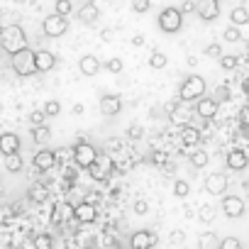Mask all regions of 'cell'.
<instances>
[{
	"label": "cell",
	"mask_w": 249,
	"mask_h": 249,
	"mask_svg": "<svg viewBox=\"0 0 249 249\" xmlns=\"http://www.w3.org/2000/svg\"><path fill=\"white\" fill-rule=\"evenodd\" d=\"M230 20H232V25H234V27L249 25V10H247L244 5H237V8H232V13H230Z\"/></svg>",
	"instance_id": "obj_24"
},
{
	"label": "cell",
	"mask_w": 249,
	"mask_h": 249,
	"mask_svg": "<svg viewBox=\"0 0 249 249\" xmlns=\"http://www.w3.org/2000/svg\"><path fill=\"white\" fill-rule=\"evenodd\" d=\"M95 157H98L95 147H93V144H88L86 140L76 142V144H73V149H71V159H73V161H76V166H81V169H90V166L95 164Z\"/></svg>",
	"instance_id": "obj_4"
},
{
	"label": "cell",
	"mask_w": 249,
	"mask_h": 249,
	"mask_svg": "<svg viewBox=\"0 0 249 249\" xmlns=\"http://www.w3.org/2000/svg\"><path fill=\"white\" fill-rule=\"evenodd\" d=\"M188 193H191V183L183 181V178H178V181L174 183V196H176V198H186Z\"/></svg>",
	"instance_id": "obj_31"
},
{
	"label": "cell",
	"mask_w": 249,
	"mask_h": 249,
	"mask_svg": "<svg viewBox=\"0 0 249 249\" xmlns=\"http://www.w3.org/2000/svg\"><path fill=\"white\" fill-rule=\"evenodd\" d=\"M149 8H152V0H132V10H135V13H140V15H142V13H147Z\"/></svg>",
	"instance_id": "obj_42"
},
{
	"label": "cell",
	"mask_w": 249,
	"mask_h": 249,
	"mask_svg": "<svg viewBox=\"0 0 249 249\" xmlns=\"http://www.w3.org/2000/svg\"><path fill=\"white\" fill-rule=\"evenodd\" d=\"M0 152L5 154H18L20 152V137L15 132H3L0 135Z\"/></svg>",
	"instance_id": "obj_18"
},
{
	"label": "cell",
	"mask_w": 249,
	"mask_h": 249,
	"mask_svg": "<svg viewBox=\"0 0 249 249\" xmlns=\"http://www.w3.org/2000/svg\"><path fill=\"white\" fill-rule=\"evenodd\" d=\"M244 90H247V93H249V78H247V83H244Z\"/></svg>",
	"instance_id": "obj_54"
},
{
	"label": "cell",
	"mask_w": 249,
	"mask_h": 249,
	"mask_svg": "<svg viewBox=\"0 0 249 249\" xmlns=\"http://www.w3.org/2000/svg\"><path fill=\"white\" fill-rule=\"evenodd\" d=\"M32 137H35V142L47 144L52 140V130L47 127V124H39V127H32Z\"/></svg>",
	"instance_id": "obj_27"
},
{
	"label": "cell",
	"mask_w": 249,
	"mask_h": 249,
	"mask_svg": "<svg viewBox=\"0 0 249 249\" xmlns=\"http://www.w3.org/2000/svg\"><path fill=\"white\" fill-rule=\"evenodd\" d=\"M188 120H191V112L186 110V103H174L171 105V122H176V124H188Z\"/></svg>",
	"instance_id": "obj_23"
},
{
	"label": "cell",
	"mask_w": 249,
	"mask_h": 249,
	"mask_svg": "<svg viewBox=\"0 0 249 249\" xmlns=\"http://www.w3.org/2000/svg\"><path fill=\"white\" fill-rule=\"evenodd\" d=\"M196 112H198V117H203V120H213L215 115H217V103L213 100V98H200V100H196Z\"/></svg>",
	"instance_id": "obj_16"
},
{
	"label": "cell",
	"mask_w": 249,
	"mask_h": 249,
	"mask_svg": "<svg viewBox=\"0 0 249 249\" xmlns=\"http://www.w3.org/2000/svg\"><path fill=\"white\" fill-rule=\"evenodd\" d=\"M98 18H100V10H98L95 3H86V5H81V10H78V20H81L83 25H95Z\"/></svg>",
	"instance_id": "obj_21"
},
{
	"label": "cell",
	"mask_w": 249,
	"mask_h": 249,
	"mask_svg": "<svg viewBox=\"0 0 249 249\" xmlns=\"http://www.w3.org/2000/svg\"><path fill=\"white\" fill-rule=\"evenodd\" d=\"M0 44H3V49L8 54H15L20 49L27 47V35L20 25H8L3 27V32H0Z\"/></svg>",
	"instance_id": "obj_1"
},
{
	"label": "cell",
	"mask_w": 249,
	"mask_h": 249,
	"mask_svg": "<svg viewBox=\"0 0 249 249\" xmlns=\"http://www.w3.org/2000/svg\"><path fill=\"white\" fill-rule=\"evenodd\" d=\"M30 196H32V200H37V203H44L49 193H47V188H44V186H35V188L30 191Z\"/></svg>",
	"instance_id": "obj_37"
},
{
	"label": "cell",
	"mask_w": 249,
	"mask_h": 249,
	"mask_svg": "<svg viewBox=\"0 0 249 249\" xmlns=\"http://www.w3.org/2000/svg\"><path fill=\"white\" fill-rule=\"evenodd\" d=\"M73 220V205L71 203H56L52 208V222L61 225V222H71Z\"/></svg>",
	"instance_id": "obj_15"
},
{
	"label": "cell",
	"mask_w": 249,
	"mask_h": 249,
	"mask_svg": "<svg viewBox=\"0 0 249 249\" xmlns=\"http://www.w3.org/2000/svg\"><path fill=\"white\" fill-rule=\"evenodd\" d=\"M44 120H47V115H44L42 110H35V112L30 115V122H32V127H39V124H44Z\"/></svg>",
	"instance_id": "obj_43"
},
{
	"label": "cell",
	"mask_w": 249,
	"mask_h": 249,
	"mask_svg": "<svg viewBox=\"0 0 249 249\" xmlns=\"http://www.w3.org/2000/svg\"><path fill=\"white\" fill-rule=\"evenodd\" d=\"M205 191L210 196H222L227 191V176L225 174H208L205 176Z\"/></svg>",
	"instance_id": "obj_12"
},
{
	"label": "cell",
	"mask_w": 249,
	"mask_h": 249,
	"mask_svg": "<svg viewBox=\"0 0 249 249\" xmlns=\"http://www.w3.org/2000/svg\"><path fill=\"white\" fill-rule=\"evenodd\" d=\"M191 164H193L196 169H203V166H208V152H203V149L193 152V154H191Z\"/></svg>",
	"instance_id": "obj_30"
},
{
	"label": "cell",
	"mask_w": 249,
	"mask_h": 249,
	"mask_svg": "<svg viewBox=\"0 0 249 249\" xmlns=\"http://www.w3.org/2000/svg\"><path fill=\"white\" fill-rule=\"evenodd\" d=\"M10 64H13V71L18 76H32V73H37V69H35V52L30 47L10 54Z\"/></svg>",
	"instance_id": "obj_3"
},
{
	"label": "cell",
	"mask_w": 249,
	"mask_h": 249,
	"mask_svg": "<svg viewBox=\"0 0 249 249\" xmlns=\"http://www.w3.org/2000/svg\"><path fill=\"white\" fill-rule=\"evenodd\" d=\"M147 210H149V203H147V200H142V198L135 200V213H137V215H147Z\"/></svg>",
	"instance_id": "obj_46"
},
{
	"label": "cell",
	"mask_w": 249,
	"mask_h": 249,
	"mask_svg": "<svg viewBox=\"0 0 249 249\" xmlns=\"http://www.w3.org/2000/svg\"><path fill=\"white\" fill-rule=\"evenodd\" d=\"M198 217H200L203 222H213V220H215V208H213V205H203L200 213H198Z\"/></svg>",
	"instance_id": "obj_38"
},
{
	"label": "cell",
	"mask_w": 249,
	"mask_h": 249,
	"mask_svg": "<svg viewBox=\"0 0 249 249\" xmlns=\"http://www.w3.org/2000/svg\"><path fill=\"white\" fill-rule=\"evenodd\" d=\"M222 37H225V42H239V39H242V32H239V27L230 25V27L222 32Z\"/></svg>",
	"instance_id": "obj_34"
},
{
	"label": "cell",
	"mask_w": 249,
	"mask_h": 249,
	"mask_svg": "<svg viewBox=\"0 0 249 249\" xmlns=\"http://www.w3.org/2000/svg\"><path fill=\"white\" fill-rule=\"evenodd\" d=\"M239 122H242V127H249V105L242 107V112H239Z\"/></svg>",
	"instance_id": "obj_47"
},
{
	"label": "cell",
	"mask_w": 249,
	"mask_h": 249,
	"mask_svg": "<svg viewBox=\"0 0 249 249\" xmlns=\"http://www.w3.org/2000/svg\"><path fill=\"white\" fill-rule=\"evenodd\" d=\"M132 44H135V47H142V44H144V35H135V37H132Z\"/></svg>",
	"instance_id": "obj_52"
},
{
	"label": "cell",
	"mask_w": 249,
	"mask_h": 249,
	"mask_svg": "<svg viewBox=\"0 0 249 249\" xmlns=\"http://www.w3.org/2000/svg\"><path fill=\"white\" fill-rule=\"evenodd\" d=\"M169 242H171V244H183V242H186V232H183V230H174V232L169 234Z\"/></svg>",
	"instance_id": "obj_44"
},
{
	"label": "cell",
	"mask_w": 249,
	"mask_h": 249,
	"mask_svg": "<svg viewBox=\"0 0 249 249\" xmlns=\"http://www.w3.org/2000/svg\"><path fill=\"white\" fill-rule=\"evenodd\" d=\"M225 164H227V169H230V171H242V169H247L249 159H247V154H244L242 149H232V152H227Z\"/></svg>",
	"instance_id": "obj_17"
},
{
	"label": "cell",
	"mask_w": 249,
	"mask_h": 249,
	"mask_svg": "<svg viewBox=\"0 0 249 249\" xmlns=\"http://www.w3.org/2000/svg\"><path fill=\"white\" fill-rule=\"evenodd\" d=\"M54 166H56V157H54L52 149H42V152L35 154V169H39V171H52Z\"/></svg>",
	"instance_id": "obj_19"
},
{
	"label": "cell",
	"mask_w": 249,
	"mask_h": 249,
	"mask_svg": "<svg viewBox=\"0 0 249 249\" xmlns=\"http://www.w3.org/2000/svg\"><path fill=\"white\" fill-rule=\"evenodd\" d=\"M157 242H159V237L152 230H140V232H135L130 237V247L132 249H154Z\"/></svg>",
	"instance_id": "obj_8"
},
{
	"label": "cell",
	"mask_w": 249,
	"mask_h": 249,
	"mask_svg": "<svg viewBox=\"0 0 249 249\" xmlns=\"http://www.w3.org/2000/svg\"><path fill=\"white\" fill-rule=\"evenodd\" d=\"M181 142H183V147H196L200 142V130L193 127V124H183L181 127Z\"/></svg>",
	"instance_id": "obj_22"
},
{
	"label": "cell",
	"mask_w": 249,
	"mask_h": 249,
	"mask_svg": "<svg viewBox=\"0 0 249 249\" xmlns=\"http://www.w3.org/2000/svg\"><path fill=\"white\" fill-rule=\"evenodd\" d=\"M213 100H215L217 105H220V103H225V100H230V88H227V86H217V88H215V98H213Z\"/></svg>",
	"instance_id": "obj_36"
},
{
	"label": "cell",
	"mask_w": 249,
	"mask_h": 249,
	"mask_svg": "<svg viewBox=\"0 0 249 249\" xmlns=\"http://www.w3.org/2000/svg\"><path fill=\"white\" fill-rule=\"evenodd\" d=\"M42 112H44L47 117H56V115L61 112V103H59V100H47L44 107H42Z\"/></svg>",
	"instance_id": "obj_29"
},
{
	"label": "cell",
	"mask_w": 249,
	"mask_h": 249,
	"mask_svg": "<svg viewBox=\"0 0 249 249\" xmlns=\"http://www.w3.org/2000/svg\"><path fill=\"white\" fill-rule=\"evenodd\" d=\"M198 247L200 249H220V237L215 232H203L198 237Z\"/></svg>",
	"instance_id": "obj_25"
},
{
	"label": "cell",
	"mask_w": 249,
	"mask_h": 249,
	"mask_svg": "<svg viewBox=\"0 0 249 249\" xmlns=\"http://www.w3.org/2000/svg\"><path fill=\"white\" fill-rule=\"evenodd\" d=\"M54 13L61 15V18H66V15L73 13V3H71V0H56V10Z\"/></svg>",
	"instance_id": "obj_32"
},
{
	"label": "cell",
	"mask_w": 249,
	"mask_h": 249,
	"mask_svg": "<svg viewBox=\"0 0 249 249\" xmlns=\"http://www.w3.org/2000/svg\"><path fill=\"white\" fill-rule=\"evenodd\" d=\"M203 54H205V56H210V59H220V56H222V47L213 42V44H208V47L203 49Z\"/></svg>",
	"instance_id": "obj_35"
},
{
	"label": "cell",
	"mask_w": 249,
	"mask_h": 249,
	"mask_svg": "<svg viewBox=\"0 0 249 249\" xmlns=\"http://www.w3.org/2000/svg\"><path fill=\"white\" fill-rule=\"evenodd\" d=\"M140 135H142L140 127H132V130H130V137H140Z\"/></svg>",
	"instance_id": "obj_53"
},
{
	"label": "cell",
	"mask_w": 249,
	"mask_h": 249,
	"mask_svg": "<svg viewBox=\"0 0 249 249\" xmlns=\"http://www.w3.org/2000/svg\"><path fill=\"white\" fill-rule=\"evenodd\" d=\"M42 30H44V35L47 37H61V35H66V30H69V22H66V18H61V15H47L44 18V22H42Z\"/></svg>",
	"instance_id": "obj_7"
},
{
	"label": "cell",
	"mask_w": 249,
	"mask_h": 249,
	"mask_svg": "<svg viewBox=\"0 0 249 249\" xmlns=\"http://www.w3.org/2000/svg\"><path fill=\"white\" fill-rule=\"evenodd\" d=\"M220 66L227 69V71H232V69L239 66V56H234V54H222V56H220Z\"/></svg>",
	"instance_id": "obj_28"
},
{
	"label": "cell",
	"mask_w": 249,
	"mask_h": 249,
	"mask_svg": "<svg viewBox=\"0 0 249 249\" xmlns=\"http://www.w3.org/2000/svg\"><path fill=\"white\" fill-rule=\"evenodd\" d=\"M159 27H161V32H166V35H176V32L183 27V15H181V10H178V8H164L161 15H159Z\"/></svg>",
	"instance_id": "obj_6"
},
{
	"label": "cell",
	"mask_w": 249,
	"mask_h": 249,
	"mask_svg": "<svg viewBox=\"0 0 249 249\" xmlns=\"http://www.w3.org/2000/svg\"><path fill=\"white\" fill-rule=\"evenodd\" d=\"M54 157H56V164H59V161H66V159H71V149H69V147H61V149L54 152Z\"/></svg>",
	"instance_id": "obj_45"
},
{
	"label": "cell",
	"mask_w": 249,
	"mask_h": 249,
	"mask_svg": "<svg viewBox=\"0 0 249 249\" xmlns=\"http://www.w3.org/2000/svg\"><path fill=\"white\" fill-rule=\"evenodd\" d=\"M154 164H166V154L164 152H157L154 154Z\"/></svg>",
	"instance_id": "obj_51"
},
{
	"label": "cell",
	"mask_w": 249,
	"mask_h": 249,
	"mask_svg": "<svg viewBox=\"0 0 249 249\" xmlns=\"http://www.w3.org/2000/svg\"><path fill=\"white\" fill-rule=\"evenodd\" d=\"M35 249H52V237L49 234H37L35 237Z\"/></svg>",
	"instance_id": "obj_39"
},
{
	"label": "cell",
	"mask_w": 249,
	"mask_h": 249,
	"mask_svg": "<svg viewBox=\"0 0 249 249\" xmlns=\"http://www.w3.org/2000/svg\"><path fill=\"white\" fill-rule=\"evenodd\" d=\"M178 10H181V15H186V13H193V10H196V3H193V0H183V5H181Z\"/></svg>",
	"instance_id": "obj_49"
},
{
	"label": "cell",
	"mask_w": 249,
	"mask_h": 249,
	"mask_svg": "<svg viewBox=\"0 0 249 249\" xmlns=\"http://www.w3.org/2000/svg\"><path fill=\"white\" fill-rule=\"evenodd\" d=\"M120 110H122V100H120L117 95L105 93V95L100 98V112H103L105 117H115Z\"/></svg>",
	"instance_id": "obj_13"
},
{
	"label": "cell",
	"mask_w": 249,
	"mask_h": 249,
	"mask_svg": "<svg viewBox=\"0 0 249 249\" xmlns=\"http://www.w3.org/2000/svg\"><path fill=\"white\" fill-rule=\"evenodd\" d=\"M203 95H205V78L198 76V73H191L178 88V100L181 103H196Z\"/></svg>",
	"instance_id": "obj_2"
},
{
	"label": "cell",
	"mask_w": 249,
	"mask_h": 249,
	"mask_svg": "<svg viewBox=\"0 0 249 249\" xmlns=\"http://www.w3.org/2000/svg\"><path fill=\"white\" fill-rule=\"evenodd\" d=\"M100 61H98V56L95 54H86V56H81V61H78V69H81V73L83 76H95L98 71H100Z\"/></svg>",
	"instance_id": "obj_20"
},
{
	"label": "cell",
	"mask_w": 249,
	"mask_h": 249,
	"mask_svg": "<svg viewBox=\"0 0 249 249\" xmlns=\"http://www.w3.org/2000/svg\"><path fill=\"white\" fill-rule=\"evenodd\" d=\"M220 208H222V213H225L227 217H232V220H237V217L244 215V200H242L239 196H222Z\"/></svg>",
	"instance_id": "obj_9"
},
{
	"label": "cell",
	"mask_w": 249,
	"mask_h": 249,
	"mask_svg": "<svg viewBox=\"0 0 249 249\" xmlns=\"http://www.w3.org/2000/svg\"><path fill=\"white\" fill-rule=\"evenodd\" d=\"M196 13H198L200 20L213 22L220 15V3H217V0H198V3H196Z\"/></svg>",
	"instance_id": "obj_10"
},
{
	"label": "cell",
	"mask_w": 249,
	"mask_h": 249,
	"mask_svg": "<svg viewBox=\"0 0 249 249\" xmlns=\"http://www.w3.org/2000/svg\"><path fill=\"white\" fill-rule=\"evenodd\" d=\"M5 169H8L10 174L22 171V157H20V152H18V154H5Z\"/></svg>",
	"instance_id": "obj_26"
},
{
	"label": "cell",
	"mask_w": 249,
	"mask_h": 249,
	"mask_svg": "<svg viewBox=\"0 0 249 249\" xmlns=\"http://www.w3.org/2000/svg\"><path fill=\"white\" fill-rule=\"evenodd\" d=\"M83 110H86V107H83V103H73V107H71V112H73V115H83Z\"/></svg>",
	"instance_id": "obj_50"
},
{
	"label": "cell",
	"mask_w": 249,
	"mask_h": 249,
	"mask_svg": "<svg viewBox=\"0 0 249 249\" xmlns=\"http://www.w3.org/2000/svg\"><path fill=\"white\" fill-rule=\"evenodd\" d=\"M54 66H56V56H54L49 49H39V52H35V69H37L39 73H49Z\"/></svg>",
	"instance_id": "obj_11"
},
{
	"label": "cell",
	"mask_w": 249,
	"mask_h": 249,
	"mask_svg": "<svg viewBox=\"0 0 249 249\" xmlns=\"http://www.w3.org/2000/svg\"><path fill=\"white\" fill-rule=\"evenodd\" d=\"M220 249H242V242L237 237H225L220 239Z\"/></svg>",
	"instance_id": "obj_40"
},
{
	"label": "cell",
	"mask_w": 249,
	"mask_h": 249,
	"mask_svg": "<svg viewBox=\"0 0 249 249\" xmlns=\"http://www.w3.org/2000/svg\"><path fill=\"white\" fill-rule=\"evenodd\" d=\"M112 171H115V161H112V157H110V154H105V152H98L95 164L90 166V176H93V181L105 183V181L112 176Z\"/></svg>",
	"instance_id": "obj_5"
},
{
	"label": "cell",
	"mask_w": 249,
	"mask_h": 249,
	"mask_svg": "<svg viewBox=\"0 0 249 249\" xmlns=\"http://www.w3.org/2000/svg\"><path fill=\"white\" fill-rule=\"evenodd\" d=\"M169 64V59H166V54H161V52H154L152 56H149V66L152 69H164Z\"/></svg>",
	"instance_id": "obj_33"
},
{
	"label": "cell",
	"mask_w": 249,
	"mask_h": 249,
	"mask_svg": "<svg viewBox=\"0 0 249 249\" xmlns=\"http://www.w3.org/2000/svg\"><path fill=\"white\" fill-rule=\"evenodd\" d=\"M100 39H103V42H112V39H115V30H112V27H105V30L100 32Z\"/></svg>",
	"instance_id": "obj_48"
},
{
	"label": "cell",
	"mask_w": 249,
	"mask_h": 249,
	"mask_svg": "<svg viewBox=\"0 0 249 249\" xmlns=\"http://www.w3.org/2000/svg\"><path fill=\"white\" fill-rule=\"evenodd\" d=\"M95 217H98V210H95V205H90V203H78L76 208H73V220H78V222H83V225H88V222H95Z\"/></svg>",
	"instance_id": "obj_14"
},
{
	"label": "cell",
	"mask_w": 249,
	"mask_h": 249,
	"mask_svg": "<svg viewBox=\"0 0 249 249\" xmlns=\"http://www.w3.org/2000/svg\"><path fill=\"white\" fill-rule=\"evenodd\" d=\"M105 69H107L110 73H120V71H122V59H117V56L107 59V61H105Z\"/></svg>",
	"instance_id": "obj_41"
}]
</instances>
